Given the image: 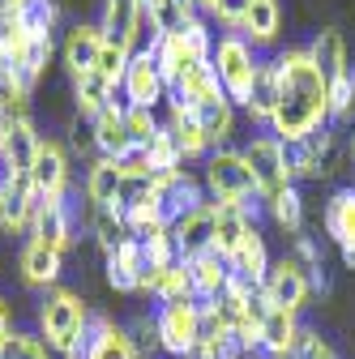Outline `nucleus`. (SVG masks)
<instances>
[{
  "label": "nucleus",
  "mask_w": 355,
  "mask_h": 359,
  "mask_svg": "<svg viewBox=\"0 0 355 359\" xmlns=\"http://www.w3.org/2000/svg\"><path fill=\"white\" fill-rule=\"evenodd\" d=\"M351 90H355V60H351Z\"/></svg>",
  "instance_id": "nucleus-54"
},
{
  "label": "nucleus",
  "mask_w": 355,
  "mask_h": 359,
  "mask_svg": "<svg viewBox=\"0 0 355 359\" xmlns=\"http://www.w3.org/2000/svg\"><path fill=\"white\" fill-rule=\"evenodd\" d=\"M274 77H279V107H274V120H270L274 137L283 146H295L308 133L326 128V120H330V77L308 56V48H287L274 60Z\"/></svg>",
  "instance_id": "nucleus-1"
},
{
  "label": "nucleus",
  "mask_w": 355,
  "mask_h": 359,
  "mask_svg": "<svg viewBox=\"0 0 355 359\" xmlns=\"http://www.w3.org/2000/svg\"><path fill=\"white\" fill-rule=\"evenodd\" d=\"M201 184L214 205H240L248 218H257V184H253V171L240 150H214L206 158Z\"/></svg>",
  "instance_id": "nucleus-4"
},
{
  "label": "nucleus",
  "mask_w": 355,
  "mask_h": 359,
  "mask_svg": "<svg viewBox=\"0 0 355 359\" xmlns=\"http://www.w3.org/2000/svg\"><path fill=\"white\" fill-rule=\"evenodd\" d=\"M201 9H206L214 22H223L232 34H240L244 13H248V0H201Z\"/></svg>",
  "instance_id": "nucleus-46"
},
{
  "label": "nucleus",
  "mask_w": 355,
  "mask_h": 359,
  "mask_svg": "<svg viewBox=\"0 0 355 359\" xmlns=\"http://www.w3.org/2000/svg\"><path fill=\"white\" fill-rule=\"evenodd\" d=\"M128 338H133V346H138V355L142 359H154L163 346H159V321L154 317H138L128 325Z\"/></svg>",
  "instance_id": "nucleus-47"
},
{
  "label": "nucleus",
  "mask_w": 355,
  "mask_h": 359,
  "mask_svg": "<svg viewBox=\"0 0 355 359\" xmlns=\"http://www.w3.org/2000/svg\"><path fill=\"white\" fill-rule=\"evenodd\" d=\"M13 338V312H9V304L0 299V351H5V342Z\"/></svg>",
  "instance_id": "nucleus-50"
},
{
  "label": "nucleus",
  "mask_w": 355,
  "mask_h": 359,
  "mask_svg": "<svg viewBox=\"0 0 355 359\" xmlns=\"http://www.w3.org/2000/svg\"><path fill=\"white\" fill-rule=\"evenodd\" d=\"M142 291H146V295H154L159 304H171V299H197V295H193L189 261H171L167 269H146Z\"/></svg>",
  "instance_id": "nucleus-25"
},
{
  "label": "nucleus",
  "mask_w": 355,
  "mask_h": 359,
  "mask_svg": "<svg viewBox=\"0 0 355 359\" xmlns=\"http://www.w3.org/2000/svg\"><path fill=\"white\" fill-rule=\"evenodd\" d=\"M60 252H52L48 244H39V240H26L18 265H22V283L26 287H39V291H52L60 283Z\"/></svg>",
  "instance_id": "nucleus-24"
},
{
  "label": "nucleus",
  "mask_w": 355,
  "mask_h": 359,
  "mask_svg": "<svg viewBox=\"0 0 355 359\" xmlns=\"http://www.w3.org/2000/svg\"><path fill=\"white\" fill-rule=\"evenodd\" d=\"M91 231H95V244H99L103 252H116V248L128 240L124 210H120V205H91Z\"/></svg>",
  "instance_id": "nucleus-36"
},
{
  "label": "nucleus",
  "mask_w": 355,
  "mask_h": 359,
  "mask_svg": "<svg viewBox=\"0 0 355 359\" xmlns=\"http://www.w3.org/2000/svg\"><path fill=\"white\" fill-rule=\"evenodd\" d=\"M107 43H120L124 52H142L146 34V5L142 0H103V22H99Z\"/></svg>",
  "instance_id": "nucleus-11"
},
{
  "label": "nucleus",
  "mask_w": 355,
  "mask_h": 359,
  "mask_svg": "<svg viewBox=\"0 0 355 359\" xmlns=\"http://www.w3.org/2000/svg\"><path fill=\"white\" fill-rule=\"evenodd\" d=\"M30 184L43 201H65V193H69V158L48 137H39V150L30 163Z\"/></svg>",
  "instance_id": "nucleus-13"
},
{
  "label": "nucleus",
  "mask_w": 355,
  "mask_h": 359,
  "mask_svg": "<svg viewBox=\"0 0 355 359\" xmlns=\"http://www.w3.org/2000/svg\"><path fill=\"white\" fill-rule=\"evenodd\" d=\"M150 52H154V65H159V73H163V81H167V90H171V86H180V77H185L189 69L214 60V39H210L206 22L193 18L180 34H163V39H154Z\"/></svg>",
  "instance_id": "nucleus-3"
},
{
  "label": "nucleus",
  "mask_w": 355,
  "mask_h": 359,
  "mask_svg": "<svg viewBox=\"0 0 355 359\" xmlns=\"http://www.w3.org/2000/svg\"><path fill=\"white\" fill-rule=\"evenodd\" d=\"M86 359H142V355L124 325H116L112 317H95L91 334H86Z\"/></svg>",
  "instance_id": "nucleus-20"
},
{
  "label": "nucleus",
  "mask_w": 355,
  "mask_h": 359,
  "mask_svg": "<svg viewBox=\"0 0 355 359\" xmlns=\"http://www.w3.org/2000/svg\"><path fill=\"white\" fill-rule=\"evenodd\" d=\"M248 231H253V218L240 205H218V218H214V252L223 257V261H232Z\"/></svg>",
  "instance_id": "nucleus-29"
},
{
  "label": "nucleus",
  "mask_w": 355,
  "mask_h": 359,
  "mask_svg": "<svg viewBox=\"0 0 355 359\" xmlns=\"http://www.w3.org/2000/svg\"><path fill=\"white\" fill-rule=\"evenodd\" d=\"M13 116H30V81L0 60V120H13Z\"/></svg>",
  "instance_id": "nucleus-34"
},
{
  "label": "nucleus",
  "mask_w": 355,
  "mask_h": 359,
  "mask_svg": "<svg viewBox=\"0 0 355 359\" xmlns=\"http://www.w3.org/2000/svg\"><path fill=\"white\" fill-rule=\"evenodd\" d=\"M167 107H171L167 128H171L175 146H180V154H185V158H201V154H210V137H206V128H201L197 111H193L185 99H175V95L167 99Z\"/></svg>",
  "instance_id": "nucleus-21"
},
{
  "label": "nucleus",
  "mask_w": 355,
  "mask_h": 359,
  "mask_svg": "<svg viewBox=\"0 0 355 359\" xmlns=\"http://www.w3.org/2000/svg\"><path fill=\"white\" fill-rule=\"evenodd\" d=\"M128 60H133V52H124L120 43H103V52H99V65H95V73H99L107 86H120V81H124V69H128Z\"/></svg>",
  "instance_id": "nucleus-41"
},
{
  "label": "nucleus",
  "mask_w": 355,
  "mask_h": 359,
  "mask_svg": "<svg viewBox=\"0 0 355 359\" xmlns=\"http://www.w3.org/2000/svg\"><path fill=\"white\" fill-rule=\"evenodd\" d=\"M227 265H232V274L248 278L253 287H261V283H265V274H270V252H265V240H261V231H257V227L244 236V244L236 248V257H232Z\"/></svg>",
  "instance_id": "nucleus-32"
},
{
  "label": "nucleus",
  "mask_w": 355,
  "mask_h": 359,
  "mask_svg": "<svg viewBox=\"0 0 355 359\" xmlns=\"http://www.w3.org/2000/svg\"><path fill=\"white\" fill-rule=\"evenodd\" d=\"M326 236L342 248V252H355V189H338L330 201H326Z\"/></svg>",
  "instance_id": "nucleus-26"
},
{
  "label": "nucleus",
  "mask_w": 355,
  "mask_h": 359,
  "mask_svg": "<svg viewBox=\"0 0 355 359\" xmlns=\"http://www.w3.org/2000/svg\"><path fill=\"white\" fill-rule=\"evenodd\" d=\"M150 184H154L159 197H163L167 222H175V218L193 214L197 205H206V184H201V180H193L185 167H180V171H167V175H154Z\"/></svg>",
  "instance_id": "nucleus-15"
},
{
  "label": "nucleus",
  "mask_w": 355,
  "mask_h": 359,
  "mask_svg": "<svg viewBox=\"0 0 355 359\" xmlns=\"http://www.w3.org/2000/svg\"><path fill=\"white\" fill-rule=\"evenodd\" d=\"M291 359H334V351L317 330H300V342H295Z\"/></svg>",
  "instance_id": "nucleus-48"
},
{
  "label": "nucleus",
  "mask_w": 355,
  "mask_h": 359,
  "mask_svg": "<svg viewBox=\"0 0 355 359\" xmlns=\"http://www.w3.org/2000/svg\"><path fill=\"white\" fill-rule=\"evenodd\" d=\"M0 146H5V120H0Z\"/></svg>",
  "instance_id": "nucleus-53"
},
{
  "label": "nucleus",
  "mask_w": 355,
  "mask_h": 359,
  "mask_svg": "<svg viewBox=\"0 0 355 359\" xmlns=\"http://www.w3.org/2000/svg\"><path fill=\"white\" fill-rule=\"evenodd\" d=\"M39 210H43V197L34 193L30 175H0V227L9 236L30 231Z\"/></svg>",
  "instance_id": "nucleus-9"
},
{
  "label": "nucleus",
  "mask_w": 355,
  "mask_h": 359,
  "mask_svg": "<svg viewBox=\"0 0 355 359\" xmlns=\"http://www.w3.org/2000/svg\"><path fill=\"white\" fill-rule=\"evenodd\" d=\"M13 22H22L30 34L39 39H52V26H56V0H26V5L13 13Z\"/></svg>",
  "instance_id": "nucleus-39"
},
{
  "label": "nucleus",
  "mask_w": 355,
  "mask_h": 359,
  "mask_svg": "<svg viewBox=\"0 0 355 359\" xmlns=\"http://www.w3.org/2000/svg\"><path fill=\"white\" fill-rule=\"evenodd\" d=\"M308 56H313V60L321 65V73H326L330 81H338V77H351L347 39H342L338 30H321V34L313 39V48H308Z\"/></svg>",
  "instance_id": "nucleus-33"
},
{
  "label": "nucleus",
  "mask_w": 355,
  "mask_h": 359,
  "mask_svg": "<svg viewBox=\"0 0 355 359\" xmlns=\"http://www.w3.org/2000/svg\"><path fill=\"white\" fill-rule=\"evenodd\" d=\"M154 321H159V346H163V355L193 359L197 338H201V304H197V299H171V304H159Z\"/></svg>",
  "instance_id": "nucleus-7"
},
{
  "label": "nucleus",
  "mask_w": 355,
  "mask_h": 359,
  "mask_svg": "<svg viewBox=\"0 0 355 359\" xmlns=\"http://www.w3.org/2000/svg\"><path fill=\"white\" fill-rule=\"evenodd\" d=\"M142 5H146V0H142Z\"/></svg>",
  "instance_id": "nucleus-55"
},
{
  "label": "nucleus",
  "mask_w": 355,
  "mask_h": 359,
  "mask_svg": "<svg viewBox=\"0 0 355 359\" xmlns=\"http://www.w3.org/2000/svg\"><path fill=\"white\" fill-rule=\"evenodd\" d=\"M22 5H26V0H0V18H13Z\"/></svg>",
  "instance_id": "nucleus-51"
},
{
  "label": "nucleus",
  "mask_w": 355,
  "mask_h": 359,
  "mask_svg": "<svg viewBox=\"0 0 355 359\" xmlns=\"http://www.w3.org/2000/svg\"><path fill=\"white\" fill-rule=\"evenodd\" d=\"M39 150V133L30 116H13L5 120V146H0V175H30Z\"/></svg>",
  "instance_id": "nucleus-14"
},
{
  "label": "nucleus",
  "mask_w": 355,
  "mask_h": 359,
  "mask_svg": "<svg viewBox=\"0 0 355 359\" xmlns=\"http://www.w3.org/2000/svg\"><path fill=\"white\" fill-rule=\"evenodd\" d=\"M124 189H128V180H124L120 163L99 154L91 163V171H86V201H91V205H120Z\"/></svg>",
  "instance_id": "nucleus-23"
},
{
  "label": "nucleus",
  "mask_w": 355,
  "mask_h": 359,
  "mask_svg": "<svg viewBox=\"0 0 355 359\" xmlns=\"http://www.w3.org/2000/svg\"><path fill=\"white\" fill-rule=\"evenodd\" d=\"M279 26H283L279 0H248V13H244V26H240V34H244L248 43H257V48L274 43V39H279Z\"/></svg>",
  "instance_id": "nucleus-30"
},
{
  "label": "nucleus",
  "mask_w": 355,
  "mask_h": 359,
  "mask_svg": "<svg viewBox=\"0 0 355 359\" xmlns=\"http://www.w3.org/2000/svg\"><path fill=\"white\" fill-rule=\"evenodd\" d=\"M103 43H107V39H103V30H99V26H73V30H69L65 48H60V60H65V69H69V77H73V81H77V77H86V73H95Z\"/></svg>",
  "instance_id": "nucleus-19"
},
{
  "label": "nucleus",
  "mask_w": 355,
  "mask_h": 359,
  "mask_svg": "<svg viewBox=\"0 0 355 359\" xmlns=\"http://www.w3.org/2000/svg\"><path fill=\"white\" fill-rule=\"evenodd\" d=\"M124 128H128V142H133V146H150V137H154L163 124H159L154 111H146V107H124Z\"/></svg>",
  "instance_id": "nucleus-43"
},
{
  "label": "nucleus",
  "mask_w": 355,
  "mask_h": 359,
  "mask_svg": "<svg viewBox=\"0 0 355 359\" xmlns=\"http://www.w3.org/2000/svg\"><path fill=\"white\" fill-rule=\"evenodd\" d=\"M197 120H201V128H206V137H210V146H223L232 133H236V103L218 90V95H210V99H201L197 107Z\"/></svg>",
  "instance_id": "nucleus-28"
},
{
  "label": "nucleus",
  "mask_w": 355,
  "mask_h": 359,
  "mask_svg": "<svg viewBox=\"0 0 355 359\" xmlns=\"http://www.w3.org/2000/svg\"><path fill=\"white\" fill-rule=\"evenodd\" d=\"M150 167H154V175H167V171H180V163H185V154H180V146H175V137H171V128L163 124L154 137H150Z\"/></svg>",
  "instance_id": "nucleus-40"
},
{
  "label": "nucleus",
  "mask_w": 355,
  "mask_h": 359,
  "mask_svg": "<svg viewBox=\"0 0 355 359\" xmlns=\"http://www.w3.org/2000/svg\"><path fill=\"white\" fill-rule=\"evenodd\" d=\"M120 90H124V99H128L124 107H146V111H154V107L167 99V81H163V73H159V65H154V52H150V48L133 52V60H128V69H124Z\"/></svg>",
  "instance_id": "nucleus-10"
},
{
  "label": "nucleus",
  "mask_w": 355,
  "mask_h": 359,
  "mask_svg": "<svg viewBox=\"0 0 355 359\" xmlns=\"http://www.w3.org/2000/svg\"><path fill=\"white\" fill-rule=\"evenodd\" d=\"M95 146H99V154H107V158H120L133 142H128V128H124V107L120 103H112L99 120H95Z\"/></svg>",
  "instance_id": "nucleus-35"
},
{
  "label": "nucleus",
  "mask_w": 355,
  "mask_h": 359,
  "mask_svg": "<svg viewBox=\"0 0 355 359\" xmlns=\"http://www.w3.org/2000/svg\"><path fill=\"white\" fill-rule=\"evenodd\" d=\"M189 274H193V295L197 304H214L218 295H223L227 278H232V265L218 257V252H201L189 261Z\"/></svg>",
  "instance_id": "nucleus-27"
},
{
  "label": "nucleus",
  "mask_w": 355,
  "mask_h": 359,
  "mask_svg": "<svg viewBox=\"0 0 355 359\" xmlns=\"http://www.w3.org/2000/svg\"><path fill=\"white\" fill-rule=\"evenodd\" d=\"M91 321L95 312L86 308V299L69 287H52L39 304V338L48 342V351H60L69 355L86 334H91Z\"/></svg>",
  "instance_id": "nucleus-2"
},
{
  "label": "nucleus",
  "mask_w": 355,
  "mask_h": 359,
  "mask_svg": "<svg viewBox=\"0 0 355 359\" xmlns=\"http://www.w3.org/2000/svg\"><path fill=\"white\" fill-rule=\"evenodd\" d=\"M330 154H334V133H330V128L308 133L304 142L287 146L291 175H295V180H317V175H326V171H330Z\"/></svg>",
  "instance_id": "nucleus-17"
},
{
  "label": "nucleus",
  "mask_w": 355,
  "mask_h": 359,
  "mask_svg": "<svg viewBox=\"0 0 355 359\" xmlns=\"http://www.w3.org/2000/svg\"><path fill=\"white\" fill-rule=\"evenodd\" d=\"M257 291L270 299L274 308L300 312L308 304V295H313V283H308V269L295 257H279V261H270V274H265V283Z\"/></svg>",
  "instance_id": "nucleus-8"
},
{
  "label": "nucleus",
  "mask_w": 355,
  "mask_h": 359,
  "mask_svg": "<svg viewBox=\"0 0 355 359\" xmlns=\"http://www.w3.org/2000/svg\"><path fill=\"white\" fill-rule=\"evenodd\" d=\"M300 312H287V308H274L265 299V317H261V355L265 359H287L300 342Z\"/></svg>",
  "instance_id": "nucleus-16"
},
{
  "label": "nucleus",
  "mask_w": 355,
  "mask_h": 359,
  "mask_svg": "<svg viewBox=\"0 0 355 359\" xmlns=\"http://www.w3.org/2000/svg\"><path fill=\"white\" fill-rule=\"evenodd\" d=\"M112 95H116V86H107L99 73H86V77H77V81H73V103H77V116H81V120H91V124H95V120L116 103Z\"/></svg>",
  "instance_id": "nucleus-31"
},
{
  "label": "nucleus",
  "mask_w": 355,
  "mask_h": 359,
  "mask_svg": "<svg viewBox=\"0 0 355 359\" xmlns=\"http://www.w3.org/2000/svg\"><path fill=\"white\" fill-rule=\"evenodd\" d=\"M347 154H351V163H355V128H351V142H347Z\"/></svg>",
  "instance_id": "nucleus-52"
},
{
  "label": "nucleus",
  "mask_w": 355,
  "mask_h": 359,
  "mask_svg": "<svg viewBox=\"0 0 355 359\" xmlns=\"http://www.w3.org/2000/svg\"><path fill=\"white\" fill-rule=\"evenodd\" d=\"M351 103H355V90H351V77H338V81H330V120H347Z\"/></svg>",
  "instance_id": "nucleus-49"
},
{
  "label": "nucleus",
  "mask_w": 355,
  "mask_h": 359,
  "mask_svg": "<svg viewBox=\"0 0 355 359\" xmlns=\"http://www.w3.org/2000/svg\"><path fill=\"white\" fill-rule=\"evenodd\" d=\"M214 77L223 86V95L240 107H248V95H253V81L261 73V60L253 56V43L244 34H223L214 43Z\"/></svg>",
  "instance_id": "nucleus-5"
},
{
  "label": "nucleus",
  "mask_w": 355,
  "mask_h": 359,
  "mask_svg": "<svg viewBox=\"0 0 355 359\" xmlns=\"http://www.w3.org/2000/svg\"><path fill=\"white\" fill-rule=\"evenodd\" d=\"M0 359H52V351L39 334H18L13 330V338L5 342V351H0Z\"/></svg>",
  "instance_id": "nucleus-45"
},
{
  "label": "nucleus",
  "mask_w": 355,
  "mask_h": 359,
  "mask_svg": "<svg viewBox=\"0 0 355 359\" xmlns=\"http://www.w3.org/2000/svg\"><path fill=\"white\" fill-rule=\"evenodd\" d=\"M270 205V214H274V222L283 231H291V236H300L304 231V197H300V189L291 184L287 193H279L274 201H265Z\"/></svg>",
  "instance_id": "nucleus-38"
},
{
  "label": "nucleus",
  "mask_w": 355,
  "mask_h": 359,
  "mask_svg": "<svg viewBox=\"0 0 355 359\" xmlns=\"http://www.w3.org/2000/svg\"><path fill=\"white\" fill-rule=\"evenodd\" d=\"M116 163H120V171H124L128 184H146V180H154V167H150V150L146 146H128Z\"/></svg>",
  "instance_id": "nucleus-44"
},
{
  "label": "nucleus",
  "mask_w": 355,
  "mask_h": 359,
  "mask_svg": "<svg viewBox=\"0 0 355 359\" xmlns=\"http://www.w3.org/2000/svg\"><path fill=\"white\" fill-rule=\"evenodd\" d=\"M244 163L253 171V184H257V197L261 201H274L279 193H287L295 184L291 175V163H287V146L279 137H270V133H261V137H253L244 150Z\"/></svg>",
  "instance_id": "nucleus-6"
},
{
  "label": "nucleus",
  "mask_w": 355,
  "mask_h": 359,
  "mask_svg": "<svg viewBox=\"0 0 355 359\" xmlns=\"http://www.w3.org/2000/svg\"><path fill=\"white\" fill-rule=\"evenodd\" d=\"M274 107H279V77H274V65H261V73L253 81V95H248V116L270 124Z\"/></svg>",
  "instance_id": "nucleus-37"
},
{
  "label": "nucleus",
  "mask_w": 355,
  "mask_h": 359,
  "mask_svg": "<svg viewBox=\"0 0 355 359\" xmlns=\"http://www.w3.org/2000/svg\"><path fill=\"white\" fill-rule=\"evenodd\" d=\"M214 218H218V205L206 201L197 205L193 214L175 218L171 222V244H175V257L180 261H193L201 252H214Z\"/></svg>",
  "instance_id": "nucleus-12"
},
{
  "label": "nucleus",
  "mask_w": 355,
  "mask_h": 359,
  "mask_svg": "<svg viewBox=\"0 0 355 359\" xmlns=\"http://www.w3.org/2000/svg\"><path fill=\"white\" fill-rule=\"evenodd\" d=\"M146 252H142V240H124L116 252H107V283L120 291V295H133L142 291V278H146Z\"/></svg>",
  "instance_id": "nucleus-18"
},
{
  "label": "nucleus",
  "mask_w": 355,
  "mask_h": 359,
  "mask_svg": "<svg viewBox=\"0 0 355 359\" xmlns=\"http://www.w3.org/2000/svg\"><path fill=\"white\" fill-rule=\"evenodd\" d=\"M142 252H146V265H150V269H167L171 261H180V257H175V244H171V227L150 231V236L142 240Z\"/></svg>",
  "instance_id": "nucleus-42"
},
{
  "label": "nucleus",
  "mask_w": 355,
  "mask_h": 359,
  "mask_svg": "<svg viewBox=\"0 0 355 359\" xmlns=\"http://www.w3.org/2000/svg\"><path fill=\"white\" fill-rule=\"evenodd\" d=\"M30 240L39 244H48L52 252H69L73 244V214H69V201H43L39 218H34V227H30Z\"/></svg>",
  "instance_id": "nucleus-22"
}]
</instances>
